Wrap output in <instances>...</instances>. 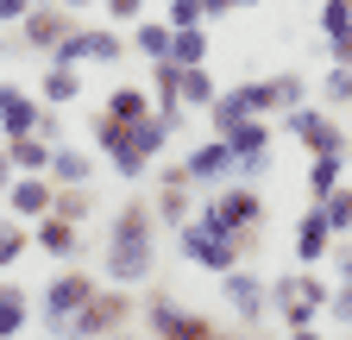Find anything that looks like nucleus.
Returning a JSON list of instances; mask_svg holds the SVG:
<instances>
[{"label": "nucleus", "instance_id": "f257e3e1", "mask_svg": "<svg viewBox=\"0 0 352 340\" xmlns=\"http://www.w3.org/2000/svg\"><path fill=\"white\" fill-rule=\"evenodd\" d=\"M157 259V208L145 195L120 202V215L107 227V277L113 284H145Z\"/></svg>", "mask_w": 352, "mask_h": 340}, {"label": "nucleus", "instance_id": "f03ea898", "mask_svg": "<svg viewBox=\"0 0 352 340\" xmlns=\"http://www.w3.org/2000/svg\"><path fill=\"white\" fill-rule=\"evenodd\" d=\"M95 145L107 151V164L120 170L126 183H139L145 170H151V158L170 145V126H164V114H157V107H151L145 120H132V126H120V120L95 114Z\"/></svg>", "mask_w": 352, "mask_h": 340}, {"label": "nucleus", "instance_id": "7ed1b4c3", "mask_svg": "<svg viewBox=\"0 0 352 340\" xmlns=\"http://www.w3.org/2000/svg\"><path fill=\"white\" fill-rule=\"evenodd\" d=\"M327 284L315 277V265H302V271H289V277H277L271 284V309L289 321V328H308L315 315H327Z\"/></svg>", "mask_w": 352, "mask_h": 340}, {"label": "nucleus", "instance_id": "20e7f679", "mask_svg": "<svg viewBox=\"0 0 352 340\" xmlns=\"http://www.w3.org/2000/svg\"><path fill=\"white\" fill-rule=\"evenodd\" d=\"M201 221H214L220 233H233V240H258V221H264V202L252 183H227V189H214L201 202Z\"/></svg>", "mask_w": 352, "mask_h": 340}, {"label": "nucleus", "instance_id": "39448f33", "mask_svg": "<svg viewBox=\"0 0 352 340\" xmlns=\"http://www.w3.org/2000/svg\"><path fill=\"white\" fill-rule=\"evenodd\" d=\"M176 233H183V259H189V265H201V271H214V277H227V271L239 265V252H245V240L220 233L214 221H195V215L176 227Z\"/></svg>", "mask_w": 352, "mask_h": 340}, {"label": "nucleus", "instance_id": "423d86ee", "mask_svg": "<svg viewBox=\"0 0 352 340\" xmlns=\"http://www.w3.org/2000/svg\"><path fill=\"white\" fill-rule=\"evenodd\" d=\"M132 315H139V303H132V296H126V284H113V290H95V296H88V303L76 309V334H88V340H107V334H120Z\"/></svg>", "mask_w": 352, "mask_h": 340}, {"label": "nucleus", "instance_id": "0eeeda50", "mask_svg": "<svg viewBox=\"0 0 352 340\" xmlns=\"http://www.w3.org/2000/svg\"><path fill=\"white\" fill-rule=\"evenodd\" d=\"M283 133H296V139L308 145V158H346V145H352L346 126H333L321 107H302V101L283 107Z\"/></svg>", "mask_w": 352, "mask_h": 340}, {"label": "nucleus", "instance_id": "6e6552de", "mask_svg": "<svg viewBox=\"0 0 352 340\" xmlns=\"http://www.w3.org/2000/svg\"><path fill=\"white\" fill-rule=\"evenodd\" d=\"M145 321H151V340H208L214 334V321L201 315V309H183L176 296H151L145 303Z\"/></svg>", "mask_w": 352, "mask_h": 340}, {"label": "nucleus", "instance_id": "1a4fd4ad", "mask_svg": "<svg viewBox=\"0 0 352 340\" xmlns=\"http://www.w3.org/2000/svg\"><path fill=\"white\" fill-rule=\"evenodd\" d=\"M120 57H126V38L120 32H88V25H76L44 63H76L82 70V63H120Z\"/></svg>", "mask_w": 352, "mask_h": 340}, {"label": "nucleus", "instance_id": "9d476101", "mask_svg": "<svg viewBox=\"0 0 352 340\" xmlns=\"http://www.w3.org/2000/svg\"><path fill=\"white\" fill-rule=\"evenodd\" d=\"M95 296V277L88 271H57L51 284H44V321H51V334H63L76 321V309Z\"/></svg>", "mask_w": 352, "mask_h": 340}, {"label": "nucleus", "instance_id": "9b49d317", "mask_svg": "<svg viewBox=\"0 0 352 340\" xmlns=\"http://www.w3.org/2000/svg\"><path fill=\"white\" fill-rule=\"evenodd\" d=\"M227 145H233V170H252V177H258V170L271 164V120H264V114L239 120L227 133Z\"/></svg>", "mask_w": 352, "mask_h": 340}, {"label": "nucleus", "instance_id": "f8f14e48", "mask_svg": "<svg viewBox=\"0 0 352 340\" xmlns=\"http://www.w3.org/2000/svg\"><path fill=\"white\" fill-rule=\"evenodd\" d=\"M19 32H25V45H38V51H57L63 38L76 32V19L63 13V0H44V7H32V13L19 19Z\"/></svg>", "mask_w": 352, "mask_h": 340}, {"label": "nucleus", "instance_id": "ddd939ff", "mask_svg": "<svg viewBox=\"0 0 352 340\" xmlns=\"http://www.w3.org/2000/svg\"><path fill=\"white\" fill-rule=\"evenodd\" d=\"M38 120H44V101H32L19 82H0V139L38 133Z\"/></svg>", "mask_w": 352, "mask_h": 340}, {"label": "nucleus", "instance_id": "4468645a", "mask_svg": "<svg viewBox=\"0 0 352 340\" xmlns=\"http://www.w3.org/2000/svg\"><path fill=\"white\" fill-rule=\"evenodd\" d=\"M51 202H57V183H51V177H13V189H7V215H19V221H44V215H51Z\"/></svg>", "mask_w": 352, "mask_h": 340}, {"label": "nucleus", "instance_id": "2eb2a0df", "mask_svg": "<svg viewBox=\"0 0 352 340\" xmlns=\"http://www.w3.org/2000/svg\"><path fill=\"white\" fill-rule=\"evenodd\" d=\"M333 227H327V215H321V202L315 208H302V221H296V259L302 265H321L327 259V252H333Z\"/></svg>", "mask_w": 352, "mask_h": 340}, {"label": "nucleus", "instance_id": "dca6fc26", "mask_svg": "<svg viewBox=\"0 0 352 340\" xmlns=\"http://www.w3.org/2000/svg\"><path fill=\"white\" fill-rule=\"evenodd\" d=\"M227 170H233V145L220 139V133H214V139H201V145L183 158V177H189V183H220Z\"/></svg>", "mask_w": 352, "mask_h": 340}, {"label": "nucleus", "instance_id": "f3484780", "mask_svg": "<svg viewBox=\"0 0 352 340\" xmlns=\"http://www.w3.org/2000/svg\"><path fill=\"white\" fill-rule=\"evenodd\" d=\"M220 290H227V303H233V309H239L245 321H258L264 309H271V290H264V284H258V277H252L245 265H233L227 277H220Z\"/></svg>", "mask_w": 352, "mask_h": 340}, {"label": "nucleus", "instance_id": "a211bd4d", "mask_svg": "<svg viewBox=\"0 0 352 340\" xmlns=\"http://www.w3.org/2000/svg\"><path fill=\"white\" fill-rule=\"evenodd\" d=\"M7 158H13L19 177H51V139H44V133H19V139H7Z\"/></svg>", "mask_w": 352, "mask_h": 340}, {"label": "nucleus", "instance_id": "6ab92c4d", "mask_svg": "<svg viewBox=\"0 0 352 340\" xmlns=\"http://www.w3.org/2000/svg\"><path fill=\"white\" fill-rule=\"evenodd\" d=\"M76 95H82V70H76V63H44L38 101H44V107H69Z\"/></svg>", "mask_w": 352, "mask_h": 340}, {"label": "nucleus", "instance_id": "aec40b11", "mask_svg": "<svg viewBox=\"0 0 352 340\" xmlns=\"http://www.w3.org/2000/svg\"><path fill=\"white\" fill-rule=\"evenodd\" d=\"M32 240H38V252H44V259H76V246H82L76 221H63V215H44Z\"/></svg>", "mask_w": 352, "mask_h": 340}, {"label": "nucleus", "instance_id": "412c9836", "mask_svg": "<svg viewBox=\"0 0 352 340\" xmlns=\"http://www.w3.org/2000/svg\"><path fill=\"white\" fill-rule=\"evenodd\" d=\"M151 208H157V221H170V227H183V221L195 215L201 202H189V183H183V177H164V189H157V202H151Z\"/></svg>", "mask_w": 352, "mask_h": 340}, {"label": "nucleus", "instance_id": "4be33fe9", "mask_svg": "<svg viewBox=\"0 0 352 340\" xmlns=\"http://www.w3.org/2000/svg\"><path fill=\"white\" fill-rule=\"evenodd\" d=\"M95 177V158L76 145H51V183H88Z\"/></svg>", "mask_w": 352, "mask_h": 340}, {"label": "nucleus", "instance_id": "5701e85b", "mask_svg": "<svg viewBox=\"0 0 352 340\" xmlns=\"http://www.w3.org/2000/svg\"><path fill=\"white\" fill-rule=\"evenodd\" d=\"M101 114L120 120V126H132V120H145V114H151V95H145V89H113V95L101 101Z\"/></svg>", "mask_w": 352, "mask_h": 340}, {"label": "nucleus", "instance_id": "b1692460", "mask_svg": "<svg viewBox=\"0 0 352 340\" xmlns=\"http://www.w3.org/2000/svg\"><path fill=\"white\" fill-rule=\"evenodd\" d=\"M346 183V158H308V202H321Z\"/></svg>", "mask_w": 352, "mask_h": 340}, {"label": "nucleus", "instance_id": "393cba45", "mask_svg": "<svg viewBox=\"0 0 352 340\" xmlns=\"http://www.w3.org/2000/svg\"><path fill=\"white\" fill-rule=\"evenodd\" d=\"M132 25H139V32H132V45H139L145 57H170V38H176L170 19H151V13H145V19H132Z\"/></svg>", "mask_w": 352, "mask_h": 340}, {"label": "nucleus", "instance_id": "a878e982", "mask_svg": "<svg viewBox=\"0 0 352 340\" xmlns=\"http://www.w3.org/2000/svg\"><path fill=\"white\" fill-rule=\"evenodd\" d=\"M51 215H63V221H88L95 215V202H88V183H57V202H51Z\"/></svg>", "mask_w": 352, "mask_h": 340}, {"label": "nucleus", "instance_id": "bb28decb", "mask_svg": "<svg viewBox=\"0 0 352 340\" xmlns=\"http://www.w3.org/2000/svg\"><path fill=\"white\" fill-rule=\"evenodd\" d=\"M25 321H32V309H25V290L0 284V340H13V334H19Z\"/></svg>", "mask_w": 352, "mask_h": 340}, {"label": "nucleus", "instance_id": "cd10ccee", "mask_svg": "<svg viewBox=\"0 0 352 340\" xmlns=\"http://www.w3.org/2000/svg\"><path fill=\"white\" fill-rule=\"evenodd\" d=\"M214 76H208V63H189L183 70V107H214Z\"/></svg>", "mask_w": 352, "mask_h": 340}, {"label": "nucleus", "instance_id": "c85d7f7f", "mask_svg": "<svg viewBox=\"0 0 352 340\" xmlns=\"http://www.w3.org/2000/svg\"><path fill=\"white\" fill-rule=\"evenodd\" d=\"M25 246H32L25 221H19V215H7V221H0V271H7V265H19V259H25Z\"/></svg>", "mask_w": 352, "mask_h": 340}, {"label": "nucleus", "instance_id": "c756f323", "mask_svg": "<svg viewBox=\"0 0 352 340\" xmlns=\"http://www.w3.org/2000/svg\"><path fill=\"white\" fill-rule=\"evenodd\" d=\"M170 57L183 63V70H189V63H208V32H201V25H183V32L170 38Z\"/></svg>", "mask_w": 352, "mask_h": 340}, {"label": "nucleus", "instance_id": "7c9ffc66", "mask_svg": "<svg viewBox=\"0 0 352 340\" xmlns=\"http://www.w3.org/2000/svg\"><path fill=\"white\" fill-rule=\"evenodd\" d=\"M321 215H327L333 233H352V183H340L333 195H321Z\"/></svg>", "mask_w": 352, "mask_h": 340}, {"label": "nucleus", "instance_id": "2f4dec72", "mask_svg": "<svg viewBox=\"0 0 352 340\" xmlns=\"http://www.w3.org/2000/svg\"><path fill=\"white\" fill-rule=\"evenodd\" d=\"M321 32L327 38H346L352 32V0H321Z\"/></svg>", "mask_w": 352, "mask_h": 340}, {"label": "nucleus", "instance_id": "473e14b6", "mask_svg": "<svg viewBox=\"0 0 352 340\" xmlns=\"http://www.w3.org/2000/svg\"><path fill=\"white\" fill-rule=\"evenodd\" d=\"M164 7H170L164 19H170L176 32H183V25H201V19H208V7H201V0H164Z\"/></svg>", "mask_w": 352, "mask_h": 340}, {"label": "nucleus", "instance_id": "72a5a7b5", "mask_svg": "<svg viewBox=\"0 0 352 340\" xmlns=\"http://www.w3.org/2000/svg\"><path fill=\"white\" fill-rule=\"evenodd\" d=\"M327 101H333V107L352 101V63H333V76H327Z\"/></svg>", "mask_w": 352, "mask_h": 340}, {"label": "nucleus", "instance_id": "f704fd0d", "mask_svg": "<svg viewBox=\"0 0 352 340\" xmlns=\"http://www.w3.org/2000/svg\"><path fill=\"white\" fill-rule=\"evenodd\" d=\"M327 315H333V321H346V328H352V277H346V284H340V290H333V296H327Z\"/></svg>", "mask_w": 352, "mask_h": 340}, {"label": "nucleus", "instance_id": "c9c22d12", "mask_svg": "<svg viewBox=\"0 0 352 340\" xmlns=\"http://www.w3.org/2000/svg\"><path fill=\"white\" fill-rule=\"evenodd\" d=\"M107 13L132 25V19H145V13H151V0H107Z\"/></svg>", "mask_w": 352, "mask_h": 340}, {"label": "nucleus", "instance_id": "e433bc0d", "mask_svg": "<svg viewBox=\"0 0 352 340\" xmlns=\"http://www.w3.org/2000/svg\"><path fill=\"white\" fill-rule=\"evenodd\" d=\"M32 13V0H0V25H19Z\"/></svg>", "mask_w": 352, "mask_h": 340}, {"label": "nucleus", "instance_id": "4c0bfd02", "mask_svg": "<svg viewBox=\"0 0 352 340\" xmlns=\"http://www.w3.org/2000/svg\"><path fill=\"white\" fill-rule=\"evenodd\" d=\"M13 177H19V170H13V158H7V139H0V195L13 189Z\"/></svg>", "mask_w": 352, "mask_h": 340}, {"label": "nucleus", "instance_id": "58836bf2", "mask_svg": "<svg viewBox=\"0 0 352 340\" xmlns=\"http://www.w3.org/2000/svg\"><path fill=\"white\" fill-rule=\"evenodd\" d=\"M327 51H333V63H352V32L346 38H327Z\"/></svg>", "mask_w": 352, "mask_h": 340}, {"label": "nucleus", "instance_id": "ea45409f", "mask_svg": "<svg viewBox=\"0 0 352 340\" xmlns=\"http://www.w3.org/2000/svg\"><path fill=\"white\" fill-rule=\"evenodd\" d=\"M201 7H208V19H214V13H233V7H252V0H201Z\"/></svg>", "mask_w": 352, "mask_h": 340}, {"label": "nucleus", "instance_id": "a19ab883", "mask_svg": "<svg viewBox=\"0 0 352 340\" xmlns=\"http://www.w3.org/2000/svg\"><path fill=\"white\" fill-rule=\"evenodd\" d=\"M340 277H352V246H346V252H340Z\"/></svg>", "mask_w": 352, "mask_h": 340}, {"label": "nucleus", "instance_id": "79ce46f5", "mask_svg": "<svg viewBox=\"0 0 352 340\" xmlns=\"http://www.w3.org/2000/svg\"><path fill=\"white\" fill-rule=\"evenodd\" d=\"M57 340H88V334H76V328H63V334H57Z\"/></svg>", "mask_w": 352, "mask_h": 340}, {"label": "nucleus", "instance_id": "37998d69", "mask_svg": "<svg viewBox=\"0 0 352 340\" xmlns=\"http://www.w3.org/2000/svg\"><path fill=\"white\" fill-rule=\"evenodd\" d=\"M63 7H88V0H63Z\"/></svg>", "mask_w": 352, "mask_h": 340}, {"label": "nucleus", "instance_id": "c03bdc74", "mask_svg": "<svg viewBox=\"0 0 352 340\" xmlns=\"http://www.w3.org/2000/svg\"><path fill=\"white\" fill-rule=\"evenodd\" d=\"M107 340H126V334H107Z\"/></svg>", "mask_w": 352, "mask_h": 340}, {"label": "nucleus", "instance_id": "a18cd8bd", "mask_svg": "<svg viewBox=\"0 0 352 340\" xmlns=\"http://www.w3.org/2000/svg\"><path fill=\"white\" fill-rule=\"evenodd\" d=\"M32 7H44V0H32Z\"/></svg>", "mask_w": 352, "mask_h": 340}]
</instances>
